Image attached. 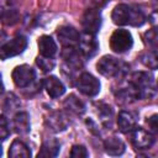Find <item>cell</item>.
I'll return each mask as SVG.
<instances>
[{
	"instance_id": "obj_1",
	"label": "cell",
	"mask_w": 158,
	"mask_h": 158,
	"mask_svg": "<svg viewBox=\"0 0 158 158\" xmlns=\"http://www.w3.org/2000/svg\"><path fill=\"white\" fill-rule=\"evenodd\" d=\"M111 19H112L114 23H116L118 26L130 25V26H135V27L142 26L146 21V17L139 7L127 5V4L116 5L112 10Z\"/></svg>"
},
{
	"instance_id": "obj_2",
	"label": "cell",
	"mask_w": 158,
	"mask_h": 158,
	"mask_svg": "<svg viewBox=\"0 0 158 158\" xmlns=\"http://www.w3.org/2000/svg\"><path fill=\"white\" fill-rule=\"evenodd\" d=\"M96 69L106 78H120L126 74L128 65L112 56H104L96 63Z\"/></svg>"
},
{
	"instance_id": "obj_3",
	"label": "cell",
	"mask_w": 158,
	"mask_h": 158,
	"mask_svg": "<svg viewBox=\"0 0 158 158\" xmlns=\"http://www.w3.org/2000/svg\"><path fill=\"white\" fill-rule=\"evenodd\" d=\"M128 84L136 90L138 94L139 100L148 99L154 93V85H153V77L148 72H136L131 75Z\"/></svg>"
},
{
	"instance_id": "obj_4",
	"label": "cell",
	"mask_w": 158,
	"mask_h": 158,
	"mask_svg": "<svg viewBox=\"0 0 158 158\" xmlns=\"http://www.w3.org/2000/svg\"><path fill=\"white\" fill-rule=\"evenodd\" d=\"M133 44V38L130 31L118 28L114 31L110 37V48L115 53H125L131 49Z\"/></svg>"
},
{
	"instance_id": "obj_5",
	"label": "cell",
	"mask_w": 158,
	"mask_h": 158,
	"mask_svg": "<svg viewBox=\"0 0 158 158\" xmlns=\"http://www.w3.org/2000/svg\"><path fill=\"white\" fill-rule=\"evenodd\" d=\"M26 47H27L26 37L25 36H16L1 46L0 57L4 60L10 58V57H15L17 54H21L26 49Z\"/></svg>"
},
{
	"instance_id": "obj_6",
	"label": "cell",
	"mask_w": 158,
	"mask_h": 158,
	"mask_svg": "<svg viewBox=\"0 0 158 158\" xmlns=\"http://www.w3.org/2000/svg\"><path fill=\"white\" fill-rule=\"evenodd\" d=\"M78 90L86 96H95L100 91V81L90 73H81L77 79Z\"/></svg>"
},
{
	"instance_id": "obj_7",
	"label": "cell",
	"mask_w": 158,
	"mask_h": 158,
	"mask_svg": "<svg viewBox=\"0 0 158 158\" xmlns=\"http://www.w3.org/2000/svg\"><path fill=\"white\" fill-rule=\"evenodd\" d=\"M11 78L15 83L16 86L19 88H26L28 85H31L36 78V73L35 70L27 65V64H22V65H17L11 74Z\"/></svg>"
},
{
	"instance_id": "obj_8",
	"label": "cell",
	"mask_w": 158,
	"mask_h": 158,
	"mask_svg": "<svg viewBox=\"0 0 158 158\" xmlns=\"http://www.w3.org/2000/svg\"><path fill=\"white\" fill-rule=\"evenodd\" d=\"M81 25L84 28V32H89V33H96L101 26V15L100 11L95 7H90L85 11L83 20H81Z\"/></svg>"
},
{
	"instance_id": "obj_9",
	"label": "cell",
	"mask_w": 158,
	"mask_h": 158,
	"mask_svg": "<svg viewBox=\"0 0 158 158\" xmlns=\"http://www.w3.org/2000/svg\"><path fill=\"white\" fill-rule=\"evenodd\" d=\"M98 47H99L98 41H96L94 33L84 32L83 35H80V38H79V42H78V48H79L83 57H85V58L93 57L96 53Z\"/></svg>"
},
{
	"instance_id": "obj_10",
	"label": "cell",
	"mask_w": 158,
	"mask_h": 158,
	"mask_svg": "<svg viewBox=\"0 0 158 158\" xmlns=\"http://www.w3.org/2000/svg\"><path fill=\"white\" fill-rule=\"evenodd\" d=\"M57 36L63 47H77L80 35L79 32L72 26H62L58 28Z\"/></svg>"
},
{
	"instance_id": "obj_11",
	"label": "cell",
	"mask_w": 158,
	"mask_h": 158,
	"mask_svg": "<svg viewBox=\"0 0 158 158\" xmlns=\"http://www.w3.org/2000/svg\"><path fill=\"white\" fill-rule=\"evenodd\" d=\"M81 53L80 51L77 49V47H63L62 51V58L64 59L65 67L68 70H77L81 67Z\"/></svg>"
},
{
	"instance_id": "obj_12",
	"label": "cell",
	"mask_w": 158,
	"mask_h": 158,
	"mask_svg": "<svg viewBox=\"0 0 158 158\" xmlns=\"http://www.w3.org/2000/svg\"><path fill=\"white\" fill-rule=\"evenodd\" d=\"M154 142L153 136L142 127H136L132 133V143L138 149H148Z\"/></svg>"
},
{
	"instance_id": "obj_13",
	"label": "cell",
	"mask_w": 158,
	"mask_h": 158,
	"mask_svg": "<svg viewBox=\"0 0 158 158\" xmlns=\"http://www.w3.org/2000/svg\"><path fill=\"white\" fill-rule=\"evenodd\" d=\"M46 121V125L47 127L53 131V132H60V131H64L68 125H69V121L67 118V116L59 111H54V112H51L47 118L44 120Z\"/></svg>"
},
{
	"instance_id": "obj_14",
	"label": "cell",
	"mask_w": 158,
	"mask_h": 158,
	"mask_svg": "<svg viewBox=\"0 0 158 158\" xmlns=\"http://www.w3.org/2000/svg\"><path fill=\"white\" fill-rule=\"evenodd\" d=\"M42 84H43V88L46 89L47 94L51 98H53V99L59 98V96H62L65 93V88H64L63 83L57 77H54V75L44 78Z\"/></svg>"
},
{
	"instance_id": "obj_15",
	"label": "cell",
	"mask_w": 158,
	"mask_h": 158,
	"mask_svg": "<svg viewBox=\"0 0 158 158\" xmlns=\"http://www.w3.org/2000/svg\"><path fill=\"white\" fill-rule=\"evenodd\" d=\"M117 125H118L120 131L123 133L133 131L136 128V125H137L136 115L130 112V111H121L118 114V117H117Z\"/></svg>"
},
{
	"instance_id": "obj_16",
	"label": "cell",
	"mask_w": 158,
	"mask_h": 158,
	"mask_svg": "<svg viewBox=\"0 0 158 158\" xmlns=\"http://www.w3.org/2000/svg\"><path fill=\"white\" fill-rule=\"evenodd\" d=\"M57 44L54 42V40L51 36H41L38 38V51L40 54L43 57H48V58H53L54 54L57 53Z\"/></svg>"
},
{
	"instance_id": "obj_17",
	"label": "cell",
	"mask_w": 158,
	"mask_h": 158,
	"mask_svg": "<svg viewBox=\"0 0 158 158\" xmlns=\"http://www.w3.org/2000/svg\"><path fill=\"white\" fill-rule=\"evenodd\" d=\"M104 148L109 156H121L125 152L126 146L118 137H109L104 142Z\"/></svg>"
},
{
	"instance_id": "obj_18",
	"label": "cell",
	"mask_w": 158,
	"mask_h": 158,
	"mask_svg": "<svg viewBox=\"0 0 158 158\" xmlns=\"http://www.w3.org/2000/svg\"><path fill=\"white\" fill-rule=\"evenodd\" d=\"M9 157L10 158H28L31 157L30 148L20 139L12 141L10 149H9Z\"/></svg>"
},
{
	"instance_id": "obj_19",
	"label": "cell",
	"mask_w": 158,
	"mask_h": 158,
	"mask_svg": "<svg viewBox=\"0 0 158 158\" xmlns=\"http://www.w3.org/2000/svg\"><path fill=\"white\" fill-rule=\"evenodd\" d=\"M12 126L15 131L20 135H25L30 131V118L27 112H17L14 116L12 120Z\"/></svg>"
},
{
	"instance_id": "obj_20",
	"label": "cell",
	"mask_w": 158,
	"mask_h": 158,
	"mask_svg": "<svg viewBox=\"0 0 158 158\" xmlns=\"http://www.w3.org/2000/svg\"><path fill=\"white\" fill-rule=\"evenodd\" d=\"M59 148H60V143L56 138H49L43 142L37 157H56L59 152Z\"/></svg>"
},
{
	"instance_id": "obj_21",
	"label": "cell",
	"mask_w": 158,
	"mask_h": 158,
	"mask_svg": "<svg viewBox=\"0 0 158 158\" xmlns=\"http://www.w3.org/2000/svg\"><path fill=\"white\" fill-rule=\"evenodd\" d=\"M63 105H64V109H67L68 111H70V112H73V114H75V115H81V114H84V111H85V105H84V102H83L79 98H77L74 94H70V95L64 100Z\"/></svg>"
},
{
	"instance_id": "obj_22",
	"label": "cell",
	"mask_w": 158,
	"mask_h": 158,
	"mask_svg": "<svg viewBox=\"0 0 158 158\" xmlns=\"http://www.w3.org/2000/svg\"><path fill=\"white\" fill-rule=\"evenodd\" d=\"M142 63L149 69H158V46L141 56Z\"/></svg>"
},
{
	"instance_id": "obj_23",
	"label": "cell",
	"mask_w": 158,
	"mask_h": 158,
	"mask_svg": "<svg viewBox=\"0 0 158 158\" xmlns=\"http://www.w3.org/2000/svg\"><path fill=\"white\" fill-rule=\"evenodd\" d=\"M36 63L43 72H51L56 65V62L53 58H48V57H43V56L37 57Z\"/></svg>"
},
{
	"instance_id": "obj_24",
	"label": "cell",
	"mask_w": 158,
	"mask_h": 158,
	"mask_svg": "<svg viewBox=\"0 0 158 158\" xmlns=\"http://www.w3.org/2000/svg\"><path fill=\"white\" fill-rule=\"evenodd\" d=\"M2 106H4L5 110L12 111V110H15L16 107L20 106V101L17 100V98H16L14 94L9 93V94L4 98V104H2Z\"/></svg>"
},
{
	"instance_id": "obj_25",
	"label": "cell",
	"mask_w": 158,
	"mask_h": 158,
	"mask_svg": "<svg viewBox=\"0 0 158 158\" xmlns=\"http://www.w3.org/2000/svg\"><path fill=\"white\" fill-rule=\"evenodd\" d=\"M99 115H100V117H101L102 123L107 125V122H109V123L111 122L114 111H112L111 106H109V105H100V107H99Z\"/></svg>"
},
{
	"instance_id": "obj_26",
	"label": "cell",
	"mask_w": 158,
	"mask_h": 158,
	"mask_svg": "<svg viewBox=\"0 0 158 158\" xmlns=\"http://www.w3.org/2000/svg\"><path fill=\"white\" fill-rule=\"evenodd\" d=\"M88 156H89V153H88L86 148L81 144L73 146V148L70 151V157H73V158H85Z\"/></svg>"
},
{
	"instance_id": "obj_27",
	"label": "cell",
	"mask_w": 158,
	"mask_h": 158,
	"mask_svg": "<svg viewBox=\"0 0 158 158\" xmlns=\"http://www.w3.org/2000/svg\"><path fill=\"white\" fill-rule=\"evenodd\" d=\"M10 135V126L7 123V120L5 117V115H1L0 117V136H1V139L5 141Z\"/></svg>"
},
{
	"instance_id": "obj_28",
	"label": "cell",
	"mask_w": 158,
	"mask_h": 158,
	"mask_svg": "<svg viewBox=\"0 0 158 158\" xmlns=\"http://www.w3.org/2000/svg\"><path fill=\"white\" fill-rule=\"evenodd\" d=\"M146 125L148 126L149 131L158 135V114H153L146 120Z\"/></svg>"
},
{
	"instance_id": "obj_29",
	"label": "cell",
	"mask_w": 158,
	"mask_h": 158,
	"mask_svg": "<svg viewBox=\"0 0 158 158\" xmlns=\"http://www.w3.org/2000/svg\"><path fill=\"white\" fill-rule=\"evenodd\" d=\"M148 22L151 23V26L153 27V30L156 32H158V10H154L149 17H148Z\"/></svg>"
},
{
	"instance_id": "obj_30",
	"label": "cell",
	"mask_w": 158,
	"mask_h": 158,
	"mask_svg": "<svg viewBox=\"0 0 158 158\" xmlns=\"http://www.w3.org/2000/svg\"><path fill=\"white\" fill-rule=\"evenodd\" d=\"M152 4H153L154 6H158V0H152Z\"/></svg>"
},
{
	"instance_id": "obj_31",
	"label": "cell",
	"mask_w": 158,
	"mask_h": 158,
	"mask_svg": "<svg viewBox=\"0 0 158 158\" xmlns=\"http://www.w3.org/2000/svg\"><path fill=\"white\" fill-rule=\"evenodd\" d=\"M157 86H158V79H157Z\"/></svg>"
}]
</instances>
